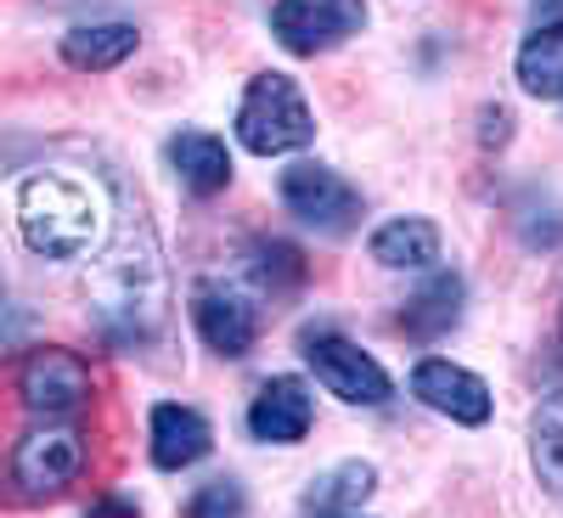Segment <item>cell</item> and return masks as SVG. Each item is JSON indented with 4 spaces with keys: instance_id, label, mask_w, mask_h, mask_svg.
<instances>
[{
    "instance_id": "cell-9",
    "label": "cell",
    "mask_w": 563,
    "mask_h": 518,
    "mask_svg": "<svg viewBox=\"0 0 563 518\" xmlns=\"http://www.w3.org/2000/svg\"><path fill=\"white\" fill-rule=\"evenodd\" d=\"M192 321H198L203 344L225 361L249 355L254 339H260V305L243 288H231V282H198L192 288Z\"/></svg>"
},
{
    "instance_id": "cell-5",
    "label": "cell",
    "mask_w": 563,
    "mask_h": 518,
    "mask_svg": "<svg viewBox=\"0 0 563 518\" xmlns=\"http://www.w3.org/2000/svg\"><path fill=\"white\" fill-rule=\"evenodd\" d=\"M366 23V0H276L271 34L288 45L294 57H321L339 40H350Z\"/></svg>"
},
{
    "instance_id": "cell-7",
    "label": "cell",
    "mask_w": 563,
    "mask_h": 518,
    "mask_svg": "<svg viewBox=\"0 0 563 518\" xmlns=\"http://www.w3.org/2000/svg\"><path fill=\"white\" fill-rule=\"evenodd\" d=\"M85 467V434L79 429H34L12 451V480L23 496H63Z\"/></svg>"
},
{
    "instance_id": "cell-11",
    "label": "cell",
    "mask_w": 563,
    "mask_h": 518,
    "mask_svg": "<svg viewBox=\"0 0 563 518\" xmlns=\"http://www.w3.org/2000/svg\"><path fill=\"white\" fill-rule=\"evenodd\" d=\"M316 422V400L305 389V378H271L254 406H249V434L265 445H299Z\"/></svg>"
},
{
    "instance_id": "cell-13",
    "label": "cell",
    "mask_w": 563,
    "mask_h": 518,
    "mask_svg": "<svg viewBox=\"0 0 563 518\" xmlns=\"http://www.w3.org/2000/svg\"><path fill=\"white\" fill-rule=\"evenodd\" d=\"M169 169L180 175V186L192 198H214V192H225V180H231V153H225V141L209 135V130H180L169 141Z\"/></svg>"
},
{
    "instance_id": "cell-23",
    "label": "cell",
    "mask_w": 563,
    "mask_h": 518,
    "mask_svg": "<svg viewBox=\"0 0 563 518\" xmlns=\"http://www.w3.org/2000/svg\"><path fill=\"white\" fill-rule=\"evenodd\" d=\"M507 124H512V113H507V108H485V147H490V141H496V147H501V141L512 135Z\"/></svg>"
},
{
    "instance_id": "cell-3",
    "label": "cell",
    "mask_w": 563,
    "mask_h": 518,
    "mask_svg": "<svg viewBox=\"0 0 563 518\" xmlns=\"http://www.w3.org/2000/svg\"><path fill=\"white\" fill-rule=\"evenodd\" d=\"M316 135V119H310V102L305 90L288 79V74H254L249 90H243V108H238V141L260 158H276V153H299L310 147Z\"/></svg>"
},
{
    "instance_id": "cell-8",
    "label": "cell",
    "mask_w": 563,
    "mask_h": 518,
    "mask_svg": "<svg viewBox=\"0 0 563 518\" xmlns=\"http://www.w3.org/2000/svg\"><path fill=\"white\" fill-rule=\"evenodd\" d=\"M18 395L34 417H74L90 400V366L74 350H34L18 372Z\"/></svg>"
},
{
    "instance_id": "cell-1",
    "label": "cell",
    "mask_w": 563,
    "mask_h": 518,
    "mask_svg": "<svg viewBox=\"0 0 563 518\" xmlns=\"http://www.w3.org/2000/svg\"><path fill=\"white\" fill-rule=\"evenodd\" d=\"M85 299H90V316H97L102 339H113L119 350L158 339L164 305H169V276H164L153 225L141 220V209H124L108 254L97 260V271L85 282Z\"/></svg>"
},
{
    "instance_id": "cell-22",
    "label": "cell",
    "mask_w": 563,
    "mask_h": 518,
    "mask_svg": "<svg viewBox=\"0 0 563 518\" xmlns=\"http://www.w3.org/2000/svg\"><path fill=\"white\" fill-rule=\"evenodd\" d=\"M85 518H135V502H124V496H102V502H90Z\"/></svg>"
},
{
    "instance_id": "cell-16",
    "label": "cell",
    "mask_w": 563,
    "mask_h": 518,
    "mask_svg": "<svg viewBox=\"0 0 563 518\" xmlns=\"http://www.w3.org/2000/svg\"><path fill=\"white\" fill-rule=\"evenodd\" d=\"M372 491H378V467L372 462H339L305 491V513L310 518H339V513H355Z\"/></svg>"
},
{
    "instance_id": "cell-14",
    "label": "cell",
    "mask_w": 563,
    "mask_h": 518,
    "mask_svg": "<svg viewBox=\"0 0 563 518\" xmlns=\"http://www.w3.org/2000/svg\"><path fill=\"white\" fill-rule=\"evenodd\" d=\"M462 276L456 271H434L422 288L406 299V310H400V333H411V339H422V344H434V339H445L451 327L462 321Z\"/></svg>"
},
{
    "instance_id": "cell-20",
    "label": "cell",
    "mask_w": 563,
    "mask_h": 518,
    "mask_svg": "<svg viewBox=\"0 0 563 518\" xmlns=\"http://www.w3.org/2000/svg\"><path fill=\"white\" fill-rule=\"evenodd\" d=\"M243 513H249V496L238 480H209L186 502V518H243Z\"/></svg>"
},
{
    "instance_id": "cell-4",
    "label": "cell",
    "mask_w": 563,
    "mask_h": 518,
    "mask_svg": "<svg viewBox=\"0 0 563 518\" xmlns=\"http://www.w3.org/2000/svg\"><path fill=\"white\" fill-rule=\"evenodd\" d=\"M282 203H288L305 225H316L321 238H344V231L361 225V192L339 175V169H327L316 158H299L282 169Z\"/></svg>"
},
{
    "instance_id": "cell-18",
    "label": "cell",
    "mask_w": 563,
    "mask_h": 518,
    "mask_svg": "<svg viewBox=\"0 0 563 518\" xmlns=\"http://www.w3.org/2000/svg\"><path fill=\"white\" fill-rule=\"evenodd\" d=\"M519 85L541 102H563V23L536 29L519 45Z\"/></svg>"
},
{
    "instance_id": "cell-19",
    "label": "cell",
    "mask_w": 563,
    "mask_h": 518,
    "mask_svg": "<svg viewBox=\"0 0 563 518\" xmlns=\"http://www.w3.org/2000/svg\"><path fill=\"white\" fill-rule=\"evenodd\" d=\"M530 462H536L541 485L563 502V389L547 395L530 417Z\"/></svg>"
},
{
    "instance_id": "cell-26",
    "label": "cell",
    "mask_w": 563,
    "mask_h": 518,
    "mask_svg": "<svg viewBox=\"0 0 563 518\" xmlns=\"http://www.w3.org/2000/svg\"><path fill=\"white\" fill-rule=\"evenodd\" d=\"M339 518H361V513H339Z\"/></svg>"
},
{
    "instance_id": "cell-15",
    "label": "cell",
    "mask_w": 563,
    "mask_h": 518,
    "mask_svg": "<svg viewBox=\"0 0 563 518\" xmlns=\"http://www.w3.org/2000/svg\"><path fill=\"white\" fill-rule=\"evenodd\" d=\"M372 260L389 265V271H429L440 260V225L434 220H389L372 231Z\"/></svg>"
},
{
    "instance_id": "cell-21",
    "label": "cell",
    "mask_w": 563,
    "mask_h": 518,
    "mask_svg": "<svg viewBox=\"0 0 563 518\" xmlns=\"http://www.w3.org/2000/svg\"><path fill=\"white\" fill-rule=\"evenodd\" d=\"M254 254H260V260H254V276L265 282V288H276V276H288V282L305 276V265H299V254H294L288 243H260Z\"/></svg>"
},
{
    "instance_id": "cell-6",
    "label": "cell",
    "mask_w": 563,
    "mask_h": 518,
    "mask_svg": "<svg viewBox=\"0 0 563 518\" xmlns=\"http://www.w3.org/2000/svg\"><path fill=\"white\" fill-rule=\"evenodd\" d=\"M305 361L316 366V378L339 400H350V406H384L395 395L389 372L372 361L361 344H350L339 333H305Z\"/></svg>"
},
{
    "instance_id": "cell-17",
    "label": "cell",
    "mask_w": 563,
    "mask_h": 518,
    "mask_svg": "<svg viewBox=\"0 0 563 518\" xmlns=\"http://www.w3.org/2000/svg\"><path fill=\"white\" fill-rule=\"evenodd\" d=\"M135 29L130 23H90V29H68L63 34V63L68 68H85V74H102V68H119L130 52H135Z\"/></svg>"
},
{
    "instance_id": "cell-24",
    "label": "cell",
    "mask_w": 563,
    "mask_h": 518,
    "mask_svg": "<svg viewBox=\"0 0 563 518\" xmlns=\"http://www.w3.org/2000/svg\"><path fill=\"white\" fill-rule=\"evenodd\" d=\"M530 18H536V29L563 23V0H530Z\"/></svg>"
},
{
    "instance_id": "cell-12",
    "label": "cell",
    "mask_w": 563,
    "mask_h": 518,
    "mask_svg": "<svg viewBox=\"0 0 563 518\" xmlns=\"http://www.w3.org/2000/svg\"><path fill=\"white\" fill-rule=\"evenodd\" d=\"M209 445H214V429H209V417L203 411H192V406H153V462L158 467H192V462H203L209 456Z\"/></svg>"
},
{
    "instance_id": "cell-10",
    "label": "cell",
    "mask_w": 563,
    "mask_h": 518,
    "mask_svg": "<svg viewBox=\"0 0 563 518\" xmlns=\"http://www.w3.org/2000/svg\"><path fill=\"white\" fill-rule=\"evenodd\" d=\"M411 395L429 406V411L451 417V422H467V429L490 422V384L479 378V372L456 366V361H440V355L417 361V372H411Z\"/></svg>"
},
{
    "instance_id": "cell-2",
    "label": "cell",
    "mask_w": 563,
    "mask_h": 518,
    "mask_svg": "<svg viewBox=\"0 0 563 518\" xmlns=\"http://www.w3.org/2000/svg\"><path fill=\"white\" fill-rule=\"evenodd\" d=\"M18 231L40 260H79L108 238V203L90 180L40 169L18 186Z\"/></svg>"
},
{
    "instance_id": "cell-25",
    "label": "cell",
    "mask_w": 563,
    "mask_h": 518,
    "mask_svg": "<svg viewBox=\"0 0 563 518\" xmlns=\"http://www.w3.org/2000/svg\"><path fill=\"white\" fill-rule=\"evenodd\" d=\"M558 333H563V305H558Z\"/></svg>"
},
{
    "instance_id": "cell-27",
    "label": "cell",
    "mask_w": 563,
    "mask_h": 518,
    "mask_svg": "<svg viewBox=\"0 0 563 518\" xmlns=\"http://www.w3.org/2000/svg\"><path fill=\"white\" fill-rule=\"evenodd\" d=\"M0 294H7V276H0Z\"/></svg>"
}]
</instances>
